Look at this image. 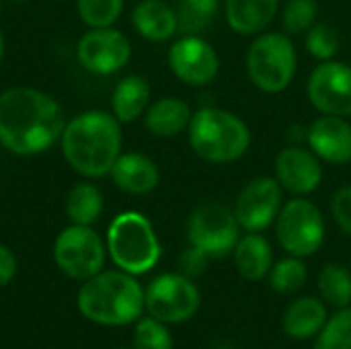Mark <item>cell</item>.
Returning a JSON list of instances; mask_svg holds the SVG:
<instances>
[{
	"mask_svg": "<svg viewBox=\"0 0 351 349\" xmlns=\"http://www.w3.org/2000/svg\"><path fill=\"white\" fill-rule=\"evenodd\" d=\"M60 103L31 86L0 93V144L16 156H35L60 142L64 132Z\"/></svg>",
	"mask_w": 351,
	"mask_h": 349,
	"instance_id": "6da1fadb",
	"label": "cell"
},
{
	"mask_svg": "<svg viewBox=\"0 0 351 349\" xmlns=\"http://www.w3.org/2000/svg\"><path fill=\"white\" fill-rule=\"evenodd\" d=\"M121 123L113 113L90 109L66 121L60 144L66 163L86 179L111 173L121 154Z\"/></svg>",
	"mask_w": 351,
	"mask_h": 349,
	"instance_id": "7a4b0ae2",
	"label": "cell"
},
{
	"mask_svg": "<svg viewBox=\"0 0 351 349\" xmlns=\"http://www.w3.org/2000/svg\"><path fill=\"white\" fill-rule=\"evenodd\" d=\"M144 290L132 274L99 272L78 292V311L97 325L121 327L144 313Z\"/></svg>",
	"mask_w": 351,
	"mask_h": 349,
	"instance_id": "3957f363",
	"label": "cell"
},
{
	"mask_svg": "<svg viewBox=\"0 0 351 349\" xmlns=\"http://www.w3.org/2000/svg\"><path fill=\"white\" fill-rule=\"evenodd\" d=\"M191 150L206 163L228 165L243 158L251 146V130L243 117L220 107H202L187 128Z\"/></svg>",
	"mask_w": 351,
	"mask_h": 349,
	"instance_id": "277c9868",
	"label": "cell"
},
{
	"mask_svg": "<svg viewBox=\"0 0 351 349\" xmlns=\"http://www.w3.org/2000/svg\"><path fill=\"white\" fill-rule=\"evenodd\" d=\"M105 245L113 263L132 276L154 269L162 253L152 222L140 212L117 214L109 224Z\"/></svg>",
	"mask_w": 351,
	"mask_h": 349,
	"instance_id": "5b68a950",
	"label": "cell"
},
{
	"mask_svg": "<svg viewBox=\"0 0 351 349\" xmlns=\"http://www.w3.org/2000/svg\"><path fill=\"white\" fill-rule=\"evenodd\" d=\"M245 68L249 80L261 93H284L292 84L298 68V53L292 37L278 31L259 33L247 49Z\"/></svg>",
	"mask_w": 351,
	"mask_h": 349,
	"instance_id": "8992f818",
	"label": "cell"
},
{
	"mask_svg": "<svg viewBox=\"0 0 351 349\" xmlns=\"http://www.w3.org/2000/svg\"><path fill=\"white\" fill-rule=\"evenodd\" d=\"M327 226L323 212L306 197L286 202L276 218V237L282 249L292 257H311L325 243Z\"/></svg>",
	"mask_w": 351,
	"mask_h": 349,
	"instance_id": "52a82bcc",
	"label": "cell"
},
{
	"mask_svg": "<svg viewBox=\"0 0 351 349\" xmlns=\"http://www.w3.org/2000/svg\"><path fill=\"white\" fill-rule=\"evenodd\" d=\"M187 239L210 259L226 257L241 239V226L234 212L216 202L197 206L187 220Z\"/></svg>",
	"mask_w": 351,
	"mask_h": 349,
	"instance_id": "ba28073f",
	"label": "cell"
},
{
	"mask_svg": "<svg viewBox=\"0 0 351 349\" xmlns=\"http://www.w3.org/2000/svg\"><path fill=\"white\" fill-rule=\"evenodd\" d=\"M105 255L107 245L90 226L70 224L53 243V259L60 272L80 282H86L103 269Z\"/></svg>",
	"mask_w": 351,
	"mask_h": 349,
	"instance_id": "9c48e42d",
	"label": "cell"
},
{
	"mask_svg": "<svg viewBox=\"0 0 351 349\" xmlns=\"http://www.w3.org/2000/svg\"><path fill=\"white\" fill-rule=\"evenodd\" d=\"M202 304V294L193 280L181 274H162L144 290V306L150 317L165 325L189 321Z\"/></svg>",
	"mask_w": 351,
	"mask_h": 349,
	"instance_id": "30bf717a",
	"label": "cell"
},
{
	"mask_svg": "<svg viewBox=\"0 0 351 349\" xmlns=\"http://www.w3.org/2000/svg\"><path fill=\"white\" fill-rule=\"evenodd\" d=\"M306 97L321 115H351V66L339 60L321 62L306 80Z\"/></svg>",
	"mask_w": 351,
	"mask_h": 349,
	"instance_id": "8fae6325",
	"label": "cell"
},
{
	"mask_svg": "<svg viewBox=\"0 0 351 349\" xmlns=\"http://www.w3.org/2000/svg\"><path fill=\"white\" fill-rule=\"evenodd\" d=\"M282 195L284 189L276 177L261 175L251 179L241 189L232 208L239 226L247 232H263L276 224V218L284 206Z\"/></svg>",
	"mask_w": 351,
	"mask_h": 349,
	"instance_id": "7c38bea8",
	"label": "cell"
},
{
	"mask_svg": "<svg viewBox=\"0 0 351 349\" xmlns=\"http://www.w3.org/2000/svg\"><path fill=\"white\" fill-rule=\"evenodd\" d=\"M76 58L86 72L109 76L125 68L132 58V43L119 29H88L76 45Z\"/></svg>",
	"mask_w": 351,
	"mask_h": 349,
	"instance_id": "4fadbf2b",
	"label": "cell"
},
{
	"mask_svg": "<svg viewBox=\"0 0 351 349\" xmlns=\"http://www.w3.org/2000/svg\"><path fill=\"white\" fill-rule=\"evenodd\" d=\"M171 72L189 86H206L220 72L216 49L199 35H181L169 49Z\"/></svg>",
	"mask_w": 351,
	"mask_h": 349,
	"instance_id": "5bb4252c",
	"label": "cell"
},
{
	"mask_svg": "<svg viewBox=\"0 0 351 349\" xmlns=\"http://www.w3.org/2000/svg\"><path fill=\"white\" fill-rule=\"evenodd\" d=\"M274 169V177L278 179L282 189L296 197H306L315 193L323 183L321 158L311 148H302L300 144H292L280 150Z\"/></svg>",
	"mask_w": 351,
	"mask_h": 349,
	"instance_id": "9a60e30c",
	"label": "cell"
},
{
	"mask_svg": "<svg viewBox=\"0 0 351 349\" xmlns=\"http://www.w3.org/2000/svg\"><path fill=\"white\" fill-rule=\"evenodd\" d=\"M308 148L329 165L351 163V123L346 117L321 115L308 125Z\"/></svg>",
	"mask_w": 351,
	"mask_h": 349,
	"instance_id": "2e32d148",
	"label": "cell"
},
{
	"mask_svg": "<svg viewBox=\"0 0 351 349\" xmlns=\"http://www.w3.org/2000/svg\"><path fill=\"white\" fill-rule=\"evenodd\" d=\"M109 175L115 187L130 195H146L160 183V171L156 163L140 152H121Z\"/></svg>",
	"mask_w": 351,
	"mask_h": 349,
	"instance_id": "e0dca14e",
	"label": "cell"
},
{
	"mask_svg": "<svg viewBox=\"0 0 351 349\" xmlns=\"http://www.w3.org/2000/svg\"><path fill=\"white\" fill-rule=\"evenodd\" d=\"M132 25L140 37L162 43L179 33L175 6L165 0H140L132 10Z\"/></svg>",
	"mask_w": 351,
	"mask_h": 349,
	"instance_id": "ac0fdd59",
	"label": "cell"
},
{
	"mask_svg": "<svg viewBox=\"0 0 351 349\" xmlns=\"http://www.w3.org/2000/svg\"><path fill=\"white\" fill-rule=\"evenodd\" d=\"M280 0H224V19L239 35H259L276 19Z\"/></svg>",
	"mask_w": 351,
	"mask_h": 349,
	"instance_id": "d6986e66",
	"label": "cell"
},
{
	"mask_svg": "<svg viewBox=\"0 0 351 349\" xmlns=\"http://www.w3.org/2000/svg\"><path fill=\"white\" fill-rule=\"evenodd\" d=\"M191 117L193 111L187 101L179 97H162L148 105L144 125L156 138H175L189 128Z\"/></svg>",
	"mask_w": 351,
	"mask_h": 349,
	"instance_id": "ffe728a7",
	"label": "cell"
},
{
	"mask_svg": "<svg viewBox=\"0 0 351 349\" xmlns=\"http://www.w3.org/2000/svg\"><path fill=\"white\" fill-rule=\"evenodd\" d=\"M232 255L237 272L247 282H261L274 267V249L261 232H247L241 237Z\"/></svg>",
	"mask_w": 351,
	"mask_h": 349,
	"instance_id": "44dd1931",
	"label": "cell"
},
{
	"mask_svg": "<svg viewBox=\"0 0 351 349\" xmlns=\"http://www.w3.org/2000/svg\"><path fill=\"white\" fill-rule=\"evenodd\" d=\"M327 306L323 300L315 296H304L294 300L282 319V327L288 337L292 339H313L321 333V329L327 323Z\"/></svg>",
	"mask_w": 351,
	"mask_h": 349,
	"instance_id": "7402d4cb",
	"label": "cell"
},
{
	"mask_svg": "<svg viewBox=\"0 0 351 349\" xmlns=\"http://www.w3.org/2000/svg\"><path fill=\"white\" fill-rule=\"evenodd\" d=\"M148 105H150V84L144 76L130 74L115 84L111 107L119 123L136 121L146 113Z\"/></svg>",
	"mask_w": 351,
	"mask_h": 349,
	"instance_id": "603a6c76",
	"label": "cell"
},
{
	"mask_svg": "<svg viewBox=\"0 0 351 349\" xmlns=\"http://www.w3.org/2000/svg\"><path fill=\"white\" fill-rule=\"evenodd\" d=\"M103 212V193L97 185L76 183L66 197V216L72 224L93 226Z\"/></svg>",
	"mask_w": 351,
	"mask_h": 349,
	"instance_id": "cb8c5ba5",
	"label": "cell"
},
{
	"mask_svg": "<svg viewBox=\"0 0 351 349\" xmlns=\"http://www.w3.org/2000/svg\"><path fill=\"white\" fill-rule=\"evenodd\" d=\"M218 0H177L175 12L181 35H199L210 29L218 14Z\"/></svg>",
	"mask_w": 351,
	"mask_h": 349,
	"instance_id": "d4e9b609",
	"label": "cell"
},
{
	"mask_svg": "<svg viewBox=\"0 0 351 349\" xmlns=\"http://www.w3.org/2000/svg\"><path fill=\"white\" fill-rule=\"evenodd\" d=\"M317 284L323 302L335 309H348L351 304V269L339 263H327L321 269Z\"/></svg>",
	"mask_w": 351,
	"mask_h": 349,
	"instance_id": "484cf974",
	"label": "cell"
},
{
	"mask_svg": "<svg viewBox=\"0 0 351 349\" xmlns=\"http://www.w3.org/2000/svg\"><path fill=\"white\" fill-rule=\"evenodd\" d=\"M306 276H308V272H306V265L302 263V259L290 255V257L274 263V267L269 272V284L278 294L290 296L304 288Z\"/></svg>",
	"mask_w": 351,
	"mask_h": 349,
	"instance_id": "4316f807",
	"label": "cell"
},
{
	"mask_svg": "<svg viewBox=\"0 0 351 349\" xmlns=\"http://www.w3.org/2000/svg\"><path fill=\"white\" fill-rule=\"evenodd\" d=\"M313 349H351V309H337L327 319L325 327L315 339Z\"/></svg>",
	"mask_w": 351,
	"mask_h": 349,
	"instance_id": "83f0119b",
	"label": "cell"
},
{
	"mask_svg": "<svg viewBox=\"0 0 351 349\" xmlns=\"http://www.w3.org/2000/svg\"><path fill=\"white\" fill-rule=\"evenodd\" d=\"M304 47L306 51L321 62L335 60L339 47H341V37L335 27L329 23H315L306 33H304Z\"/></svg>",
	"mask_w": 351,
	"mask_h": 349,
	"instance_id": "f1b7e54d",
	"label": "cell"
},
{
	"mask_svg": "<svg viewBox=\"0 0 351 349\" xmlns=\"http://www.w3.org/2000/svg\"><path fill=\"white\" fill-rule=\"evenodd\" d=\"M76 10L82 23L90 29L113 27L121 16L123 0H76Z\"/></svg>",
	"mask_w": 351,
	"mask_h": 349,
	"instance_id": "f546056e",
	"label": "cell"
},
{
	"mask_svg": "<svg viewBox=\"0 0 351 349\" xmlns=\"http://www.w3.org/2000/svg\"><path fill=\"white\" fill-rule=\"evenodd\" d=\"M317 0H288L282 8V27L290 37L304 35L317 23Z\"/></svg>",
	"mask_w": 351,
	"mask_h": 349,
	"instance_id": "4dcf8cb0",
	"label": "cell"
},
{
	"mask_svg": "<svg viewBox=\"0 0 351 349\" xmlns=\"http://www.w3.org/2000/svg\"><path fill=\"white\" fill-rule=\"evenodd\" d=\"M134 349H173V337L158 319H140L134 329Z\"/></svg>",
	"mask_w": 351,
	"mask_h": 349,
	"instance_id": "1f68e13d",
	"label": "cell"
},
{
	"mask_svg": "<svg viewBox=\"0 0 351 349\" xmlns=\"http://www.w3.org/2000/svg\"><path fill=\"white\" fill-rule=\"evenodd\" d=\"M208 265H210V257L202 251V249H197V247H189V249H185L181 255H179V259H177V269H179V274L181 276H185V278H189V280H197V278H202L206 272H208Z\"/></svg>",
	"mask_w": 351,
	"mask_h": 349,
	"instance_id": "d6a6232c",
	"label": "cell"
},
{
	"mask_svg": "<svg viewBox=\"0 0 351 349\" xmlns=\"http://www.w3.org/2000/svg\"><path fill=\"white\" fill-rule=\"evenodd\" d=\"M331 216L337 226L351 237V185L341 187L331 197Z\"/></svg>",
	"mask_w": 351,
	"mask_h": 349,
	"instance_id": "836d02e7",
	"label": "cell"
},
{
	"mask_svg": "<svg viewBox=\"0 0 351 349\" xmlns=\"http://www.w3.org/2000/svg\"><path fill=\"white\" fill-rule=\"evenodd\" d=\"M14 274H16V257L8 247L0 245V288L10 284Z\"/></svg>",
	"mask_w": 351,
	"mask_h": 349,
	"instance_id": "e575fe53",
	"label": "cell"
},
{
	"mask_svg": "<svg viewBox=\"0 0 351 349\" xmlns=\"http://www.w3.org/2000/svg\"><path fill=\"white\" fill-rule=\"evenodd\" d=\"M2 58H4V39H2V31H0V64H2Z\"/></svg>",
	"mask_w": 351,
	"mask_h": 349,
	"instance_id": "d590c367",
	"label": "cell"
},
{
	"mask_svg": "<svg viewBox=\"0 0 351 349\" xmlns=\"http://www.w3.org/2000/svg\"><path fill=\"white\" fill-rule=\"evenodd\" d=\"M115 349H128V348H115Z\"/></svg>",
	"mask_w": 351,
	"mask_h": 349,
	"instance_id": "8d00e7d4",
	"label": "cell"
}]
</instances>
